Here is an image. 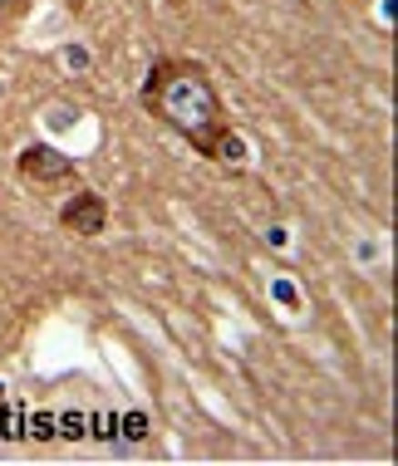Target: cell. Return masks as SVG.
Returning a JSON list of instances; mask_svg holds the SVG:
<instances>
[{
    "label": "cell",
    "mask_w": 398,
    "mask_h": 466,
    "mask_svg": "<svg viewBox=\"0 0 398 466\" xmlns=\"http://www.w3.org/2000/svg\"><path fill=\"white\" fill-rule=\"evenodd\" d=\"M138 98L163 128H172L188 147H197V157L227 162V167H241L246 162V143L227 123V108H221V94L211 84L207 65L182 59V55L153 59Z\"/></svg>",
    "instance_id": "1"
},
{
    "label": "cell",
    "mask_w": 398,
    "mask_h": 466,
    "mask_svg": "<svg viewBox=\"0 0 398 466\" xmlns=\"http://www.w3.org/2000/svg\"><path fill=\"white\" fill-rule=\"evenodd\" d=\"M15 167H20L25 182H40V187H59V182H74V177H79L74 157L55 153V147H45V143H30V147H25Z\"/></svg>",
    "instance_id": "2"
},
{
    "label": "cell",
    "mask_w": 398,
    "mask_h": 466,
    "mask_svg": "<svg viewBox=\"0 0 398 466\" xmlns=\"http://www.w3.org/2000/svg\"><path fill=\"white\" fill-rule=\"evenodd\" d=\"M59 226L74 236H104V226H108V201L94 192V187H79L65 207H59Z\"/></svg>",
    "instance_id": "3"
},
{
    "label": "cell",
    "mask_w": 398,
    "mask_h": 466,
    "mask_svg": "<svg viewBox=\"0 0 398 466\" xmlns=\"http://www.w3.org/2000/svg\"><path fill=\"white\" fill-rule=\"evenodd\" d=\"M20 15H30V0H0V30L15 25Z\"/></svg>",
    "instance_id": "4"
},
{
    "label": "cell",
    "mask_w": 398,
    "mask_h": 466,
    "mask_svg": "<svg viewBox=\"0 0 398 466\" xmlns=\"http://www.w3.org/2000/svg\"><path fill=\"white\" fill-rule=\"evenodd\" d=\"M123 437H128V442H143V437H148V418H143V412H133V418H128V432H123Z\"/></svg>",
    "instance_id": "5"
},
{
    "label": "cell",
    "mask_w": 398,
    "mask_h": 466,
    "mask_svg": "<svg viewBox=\"0 0 398 466\" xmlns=\"http://www.w3.org/2000/svg\"><path fill=\"white\" fill-rule=\"evenodd\" d=\"M69 10H84V0H69Z\"/></svg>",
    "instance_id": "6"
},
{
    "label": "cell",
    "mask_w": 398,
    "mask_h": 466,
    "mask_svg": "<svg viewBox=\"0 0 398 466\" xmlns=\"http://www.w3.org/2000/svg\"><path fill=\"white\" fill-rule=\"evenodd\" d=\"M0 402H5V388H0Z\"/></svg>",
    "instance_id": "7"
}]
</instances>
